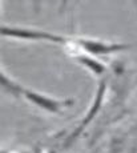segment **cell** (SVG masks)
<instances>
[{
	"instance_id": "obj_1",
	"label": "cell",
	"mask_w": 137,
	"mask_h": 153,
	"mask_svg": "<svg viewBox=\"0 0 137 153\" xmlns=\"http://www.w3.org/2000/svg\"><path fill=\"white\" fill-rule=\"evenodd\" d=\"M3 36L13 37L20 40H32V42H45L53 43L59 45L76 48L81 52H85L92 56H103V55H113L122 52L129 48V45L122 43L104 42L98 39L91 37H80V36H65V35L53 33L48 31H40V29L25 28V27H7L3 25L1 28Z\"/></svg>"
},
{
	"instance_id": "obj_2",
	"label": "cell",
	"mask_w": 137,
	"mask_h": 153,
	"mask_svg": "<svg viewBox=\"0 0 137 153\" xmlns=\"http://www.w3.org/2000/svg\"><path fill=\"white\" fill-rule=\"evenodd\" d=\"M1 88L4 92L10 93V95L15 96V97H24L27 101L32 102L33 105L41 108L47 112L51 113H60L63 109L69 108L73 105L75 100L72 99H65V100H59L49 97L47 95H43L36 91L28 89V88L23 87L20 83L15 81L12 77H8L7 73H1Z\"/></svg>"
},
{
	"instance_id": "obj_3",
	"label": "cell",
	"mask_w": 137,
	"mask_h": 153,
	"mask_svg": "<svg viewBox=\"0 0 137 153\" xmlns=\"http://www.w3.org/2000/svg\"><path fill=\"white\" fill-rule=\"evenodd\" d=\"M75 59H76L81 65L87 67L88 71H91L93 75H96V76H101L104 73V71H105V67H104L100 61H97L96 59L92 57V55H88V53H85V52L80 51V53L75 56Z\"/></svg>"
},
{
	"instance_id": "obj_4",
	"label": "cell",
	"mask_w": 137,
	"mask_h": 153,
	"mask_svg": "<svg viewBox=\"0 0 137 153\" xmlns=\"http://www.w3.org/2000/svg\"><path fill=\"white\" fill-rule=\"evenodd\" d=\"M41 5H43V0H32V7H33V11L36 13L40 12V10H41Z\"/></svg>"
}]
</instances>
